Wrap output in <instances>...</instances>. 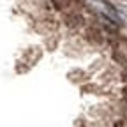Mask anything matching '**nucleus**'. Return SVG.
Here are the masks:
<instances>
[{"mask_svg":"<svg viewBox=\"0 0 127 127\" xmlns=\"http://www.w3.org/2000/svg\"><path fill=\"white\" fill-rule=\"evenodd\" d=\"M87 37H90L94 42H102V34L97 28H88L87 30Z\"/></svg>","mask_w":127,"mask_h":127,"instance_id":"nucleus-2","label":"nucleus"},{"mask_svg":"<svg viewBox=\"0 0 127 127\" xmlns=\"http://www.w3.org/2000/svg\"><path fill=\"white\" fill-rule=\"evenodd\" d=\"M64 21H65L69 27H81V25L85 23L83 16H79V14H76V12H67L65 16H64Z\"/></svg>","mask_w":127,"mask_h":127,"instance_id":"nucleus-1","label":"nucleus"}]
</instances>
